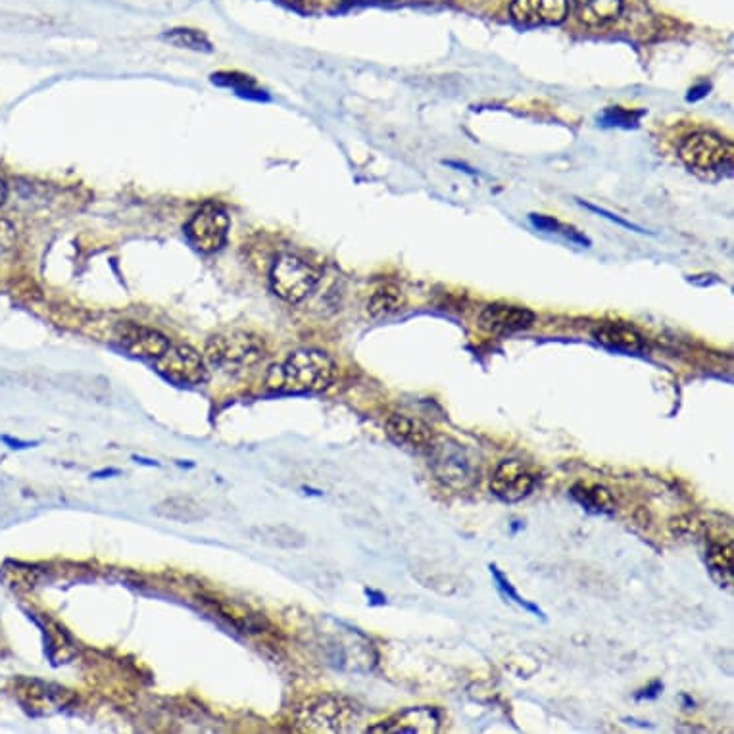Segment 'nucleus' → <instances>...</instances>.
I'll use <instances>...</instances> for the list:
<instances>
[{
	"label": "nucleus",
	"instance_id": "1",
	"mask_svg": "<svg viewBox=\"0 0 734 734\" xmlns=\"http://www.w3.org/2000/svg\"><path fill=\"white\" fill-rule=\"evenodd\" d=\"M337 366L321 350L304 348L287 356L285 362L271 367L268 387L279 392H321L335 381Z\"/></svg>",
	"mask_w": 734,
	"mask_h": 734
},
{
	"label": "nucleus",
	"instance_id": "2",
	"mask_svg": "<svg viewBox=\"0 0 734 734\" xmlns=\"http://www.w3.org/2000/svg\"><path fill=\"white\" fill-rule=\"evenodd\" d=\"M266 358V344L250 331H225L214 335L204 350L208 366L227 375H243Z\"/></svg>",
	"mask_w": 734,
	"mask_h": 734
},
{
	"label": "nucleus",
	"instance_id": "3",
	"mask_svg": "<svg viewBox=\"0 0 734 734\" xmlns=\"http://www.w3.org/2000/svg\"><path fill=\"white\" fill-rule=\"evenodd\" d=\"M358 717V706L341 694L312 696L296 713L298 725L314 733H343L356 725Z\"/></svg>",
	"mask_w": 734,
	"mask_h": 734
},
{
	"label": "nucleus",
	"instance_id": "4",
	"mask_svg": "<svg viewBox=\"0 0 734 734\" xmlns=\"http://www.w3.org/2000/svg\"><path fill=\"white\" fill-rule=\"evenodd\" d=\"M679 158L692 172L706 177H721L733 172L734 147L715 133L700 131L692 133L681 143Z\"/></svg>",
	"mask_w": 734,
	"mask_h": 734
},
{
	"label": "nucleus",
	"instance_id": "5",
	"mask_svg": "<svg viewBox=\"0 0 734 734\" xmlns=\"http://www.w3.org/2000/svg\"><path fill=\"white\" fill-rule=\"evenodd\" d=\"M270 279L273 293L281 300L300 304L316 291L321 275L310 262L293 254H285L273 264Z\"/></svg>",
	"mask_w": 734,
	"mask_h": 734
},
{
	"label": "nucleus",
	"instance_id": "6",
	"mask_svg": "<svg viewBox=\"0 0 734 734\" xmlns=\"http://www.w3.org/2000/svg\"><path fill=\"white\" fill-rule=\"evenodd\" d=\"M427 452L431 456V467L442 485L464 490L475 481V467L460 444L435 437Z\"/></svg>",
	"mask_w": 734,
	"mask_h": 734
},
{
	"label": "nucleus",
	"instance_id": "7",
	"mask_svg": "<svg viewBox=\"0 0 734 734\" xmlns=\"http://www.w3.org/2000/svg\"><path fill=\"white\" fill-rule=\"evenodd\" d=\"M154 364L166 379L179 385H200L208 377L204 356L191 344H170Z\"/></svg>",
	"mask_w": 734,
	"mask_h": 734
},
{
	"label": "nucleus",
	"instance_id": "8",
	"mask_svg": "<svg viewBox=\"0 0 734 734\" xmlns=\"http://www.w3.org/2000/svg\"><path fill=\"white\" fill-rule=\"evenodd\" d=\"M185 233L198 252H218L229 235V216L220 206L206 204L187 223Z\"/></svg>",
	"mask_w": 734,
	"mask_h": 734
},
{
	"label": "nucleus",
	"instance_id": "9",
	"mask_svg": "<svg viewBox=\"0 0 734 734\" xmlns=\"http://www.w3.org/2000/svg\"><path fill=\"white\" fill-rule=\"evenodd\" d=\"M535 489V475L519 460H504L490 479L492 494L508 504L521 502Z\"/></svg>",
	"mask_w": 734,
	"mask_h": 734
},
{
	"label": "nucleus",
	"instance_id": "10",
	"mask_svg": "<svg viewBox=\"0 0 734 734\" xmlns=\"http://www.w3.org/2000/svg\"><path fill=\"white\" fill-rule=\"evenodd\" d=\"M441 713L429 706L400 711L389 719L373 725L367 733L373 734H435L441 731Z\"/></svg>",
	"mask_w": 734,
	"mask_h": 734
},
{
	"label": "nucleus",
	"instance_id": "11",
	"mask_svg": "<svg viewBox=\"0 0 734 734\" xmlns=\"http://www.w3.org/2000/svg\"><path fill=\"white\" fill-rule=\"evenodd\" d=\"M116 335L129 354L139 356V358H148V360L160 358L172 344L170 339L164 333H160L158 329H152L147 325H137L131 321L120 323L116 329Z\"/></svg>",
	"mask_w": 734,
	"mask_h": 734
},
{
	"label": "nucleus",
	"instance_id": "12",
	"mask_svg": "<svg viewBox=\"0 0 734 734\" xmlns=\"http://www.w3.org/2000/svg\"><path fill=\"white\" fill-rule=\"evenodd\" d=\"M535 323V314L529 308L512 304H490L481 316L479 327L492 335H512L529 329Z\"/></svg>",
	"mask_w": 734,
	"mask_h": 734
},
{
	"label": "nucleus",
	"instance_id": "13",
	"mask_svg": "<svg viewBox=\"0 0 734 734\" xmlns=\"http://www.w3.org/2000/svg\"><path fill=\"white\" fill-rule=\"evenodd\" d=\"M510 16L521 25H560L569 16V0H514Z\"/></svg>",
	"mask_w": 734,
	"mask_h": 734
},
{
	"label": "nucleus",
	"instance_id": "14",
	"mask_svg": "<svg viewBox=\"0 0 734 734\" xmlns=\"http://www.w3.org/2000/svg\"><path fill=\"white\" fill-rule=\"evenodd\" d=\"M385 433L394 444L410 450H429L435 441L433 429L423 421L408 416H391L385 423Z\"/></svg>",
	"mask_w": 734,
	"mask_h": 734
},
{
	"label": "nucleus",
	"instance_id": "15",
	"mask_svg": "<svg viewBox=\"0 0 734 734\" xmlns=\"http://www.w3.org/2000/svg\"><path fill=\"white\" fill-rule=\"evenodd\" d=\"M592 335L598 343L606 344L615 350H625V352L646 350V339L631 325L602 323L592 331Z\"/></svg>",
	"mask_w": 734,
	"mask_h": 734
},
{
	"label": "nucleus",
	"instance_id": "16",
	"mask_svg": "<svg viewBox=\"0 0 734 734\" xmlns=\"http://www.w3.org/2000/svg\"><path fill=\"white\" fill-rule=\"evenodd\" d=\"M575 16L585 25L615 22L623 12V0H573Z\"/></svg>",
	"mask_w": 734,
	"mask_h": 734
},
{
	"label": "nucleus",
	"instance_id": "17",
	"mask_svg": "<svg viewBox=\"0 0 734 734\" xmlns=\"http://www.w3.org/2000/svg\"><path fill=\"white\" fill-rule=\"evenodd\" d=\"M248 533L252 539L273 546V548H281V550H296V548L306 546V537L300 531H296L289 525H281V523L256 525Z\"/></svg>",
	"mask_w": 734,
	"mask_h": 734
},
{
	"label": "nucleus",
	"instance_id": "18",
	"mask_svg": "<svg viewBox=\"0 0 734 734\" xmlns=\"http://www.w3.org/2000/svg\"><path fill=\"white\" fill-rule=\"evenodd\" d=\"M154 514L168 521L195 523L206 517L204 508L189 496H172L154 506Z\"/></svg>",
	"mask_w": 734,
	"mask_h": 734
},
{
	"label": "nucleus",
	"instance_id": "19",
	"mask_svg": "<svg viewBox=\"0 0 734 734\" xmlns=\"http://www.w3.org/2000/svg\"><path fill=\"white\" fill-rule=\"evenodd\" d=\"M708 567L711 577L719 587L733 588L734 548L731 542H715L708 550Z\"/></svg>",
	"mask_w": 734,
	"mask_h": 734
},
{
	"label": "nucleus",
	"instance_id": "20",
	"mask_svg": "<svg viewBox=\"0 0 734 734\" xmlns=\"http://www.w3.org/2000/svg\"><path fill=\"white\" fill-rule=\"evenodd\" d=\"M404 304L406 298L402 289H398L396 285H385L371 294L367 302V314L371 319L391 318L404 308Z\"/></svg>",
	"mask_w": 734,
	"mask_h": 734
},
{
	"label": "nucleus",
	"instance_id": "21",
	"mask_svg": "<svg viewBox=\"0 0 734 734\" xmlns=\"http://www.w3.org/2000/svg\"><path fill=\"white\" fill-rule=\"evenodd\" d=\"M571 496L587 510L596 514H613L617 508L612 490L602 485H575L571 489Z\"/></svg>",
	"mask_w": 734,
	"mask_h": 734
},
{
	"label": "nucleus",
	"instance_id": "22",
	"mask_svg": "<svg viewBox=\"0 0 734 734\" xmlns=\"http://www.w3.org/2000/svg\"><path fill=\"white\" fill-rule=\"evenodd\" d=\"M162 39L177 49L202 50V52L212 50V43L208 41L204 33L196 29H187V27H177L172 31H166Z\"/></svg>",
	"mask_w": 734,
	"mask_h": 734
},
{
	"label": "nucleus",
	"instance_id": "23",
	"mask_svg": "<svg viewBox=\"0 0 734 734\" xmlns=\"http://www.w3.org/2000/svg\"><path fill=\"white\" fill-rule=\"evenodd\" d=\"M490 573L494 575V579H496V583H498V588L506 594V596H510L512 600H514L515 604H519V606H523V608H527L529 612L537 613V615H542L540 613V610H537L533 604H529V602H525L517 592H515V588L510 585V581H506V577L498 571V567L496 565H490Z\"/></svg>",
	"mask_w": 734,
	"mask_h": 734
},
{
	"label": "nucleus",
	"instance_id": "24",
	"mask_svg": "<svg viewBox=\"0 0 734 734\" xmlns=\"http://www.w3.org/2000/svg\"><path fill=\"white\" fill-rule=\"evenodd\" d=\"M16 245V227L10 221L0 220V256Z\"/></svg>",
	"mask_w": 734,
	"mask_h": 734
},
{
	"label": "nucleus",
	"instance_id": "25",
	"mask_svg": "<svg viewBox=\"0 0 734 734\" xmlns=\"http://www.w3.org/2000/svg\"><path fill=\"white\" fill-rule=\"evenodd\" d=\"M394 0H344L346 6H366V4H389Z\"/></svg>",
	"mask_w": 734,
	"mask_h": 734
},
{
	"label": "nucleus",
	"instance_id": "26",
	"mask_svg": "<svg viewBox=\"0 0 734 734\" xmlns=\"http://www.w3.org/2000/svg\"><path fill=\"white\" fill-rule=\"evenodd\" d=\"M6 196H8V183H6L4 175L0 173V206L6 202Z\"/></svg>",
	"mask_w": 734,
	"mask_h": 734
}]
</instances>
